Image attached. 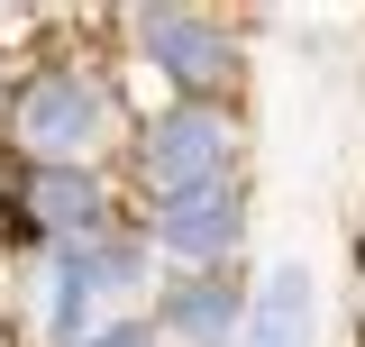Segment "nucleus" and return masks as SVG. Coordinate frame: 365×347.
<instances>
[{
    "mask_svg": "<svg viewBox=\"0 0 365 347\" xmlns=\"http://www.w3.org/2000/svg\"><path fill=\"white\" fill-rule=\"evenodd\" d=\"M237 228H247L237 192H228V183H201V192H165V211H155V247H165V256H228Z\"/></svg>",
    "mask_w": 365,
    "mask_h": 347,
    "instance_id": "nucleus-5",
    "label": "nucleus"
},
{
    "mask_svg": "<svg viewBox=\"0 0 365 347\" xmlns=\"http://www.w3.org/2000/svg\"><path fill=\"white\" fill-rule=\"evenodd\" d=\"M128 283H137V256H128V247H73V256L55 265V302H46L55 347H83L91 338V311L110 302V293H128Z\"/></svg>",
    "mask_w": 365,
    "mask_h": 347,
    "instance_id": "nucleus-2",
    "label": "nucleus"
},
{
    "mask_svg": "<svg viewBox=\"0 0 365 347\" xmlns=\"http://www.w3.org/2000/svg\"><path fill=\"white\" fill-rule=\"evenodd\" d=\"M37 219L46 228H91V219H101V192L73 183V174H46L37 183Z\"/></svg>",
    "mask_w": 365,
    "mask_h": 347,
    "instance_id": "nucleus-7",
    "label": "nucleus"
},
{
    "mask_svg": "<svg viewBox=\"0 0 365 347\" xmlns=\"http://www.w3.org/2000/svg\"><path fill=\"white\" fill-rule=\"evenodd\" d=\"M146 46H155V64L165 74H182V83H220L228 74V46L210 19H182V9H155L146 19Z\"/></svg>",
    "mask_w": 365,
    "mask_h": 347,
    "instance_id": "nucleus-6",
    "label": "nucleus"
},
{
    "mask_svg": "<svg viewBox=\"0 0 365 347\" xmlns=\"http://www.w3.org/2000/svg\"><path fill=\"white\" fill-rule=\"evenodd\" d=\"M311 329H319V283H311V265H302V256L265 265V283H256V302H247V338H237V347H311Z\"/></svg>",
    "mask_w": 365,
    "mask_h": 347,
    "instance_id": "nucleus-4",
    "label": "nucleus"
},
{
    "mask_svg": "<svg viewBox=\"0 0 365 347\" xmlns=\"http://www.w3.org/2000/svg\"><path fill=\"white\" fill-rule=\"evenodd\" d=\"M146 174H155L165 192H201V183H220V174H228V119H210V110L165 119V129L146 137Z\"/></svg>",
    "mask_w": 365,
    "mask_h": 347,
    "instance_id": "nucleus-3",
    "label": "nucleus"
},
{
    "mask_svg": "<svg viewBox=\"0 0 365 347\" xmlns=\"http://www.w3.org/2000/svg\"><path fill=\"white\" fill-rule=\"evenodd\" d=\"M174 329H182L192 347H210V338L228 329V293H182V302H174Z\"/></svg>",
    "mask_w": 365,
    "mask_h": 347,
    "instance_id": "nucleus-8",
    "label": "nucleus"
},
{
    "mask_svg": "<svg viewBox=\"0 0 365 347\" xmlns=\"http://www.w3.org/2000/svg\"><path fill=\"white\" fill-rule=\"evenodd\" d=\"M19 137H28L37 156H91V146L110 137V101L91 83H73V74H55V83H37L19 101Z\"/></svg>",
    "mask_w": 365,
    "mask_h": 347,
    "instance_id": "nucleus-1",
    "label": "nucleus"
},
{
    "mask_svg": "<svg viewBox=\"0 0 365 347\" xmlns=\"http://www.w3.org/2000/svg\"><path fill=\"white\" fill-rule=\"evenodd\" d=\"M83 347H155V329H137V320H128V329H91Z\"/></svg>",
    "mask_w": 365,
    "mask_h": 347,
    "instance_id": "nucleus-9",
    "label": "nucleus"
}]
</instances>
